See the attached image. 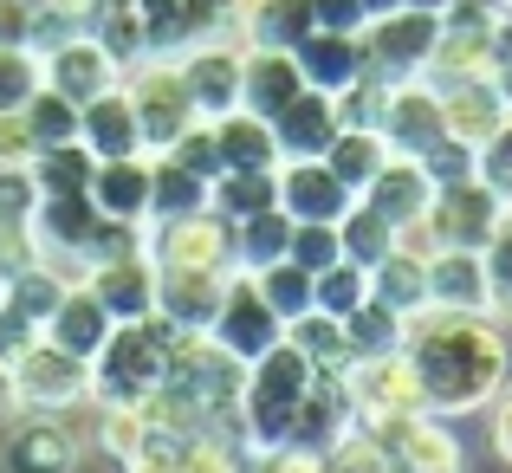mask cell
I'll return each mask as SVG.
<instances>
[{
	"instance_id": "6da1fadb",
	"label": "cell",
	"mask_w": 512,
	"mask_h": 473,
	"mask_svg": "<svg viewBox=\"0 0 512 473\" xmlns=\"http://www.w3.org/2000/svg\"><path fill=\"white\" fill-rule=\"evenodd\" d=\"M402 357L415 363L435 415H474L512 376V324H500L493 312L422 305L415 318H402Z\"/></svg>"
},
{
	"instance_id": "7a4b0ae2",
	"label": "cell",
	"mask_w": 512,
	"mask_h": 473,
	"mask_svg": "<svg viewBox=\"0 0 512 473\" xmlns=\"http://www.w3.org/2000/svg\"><path fill=\"white\" fill-rule=\"evenodd\" d=\"M312 383H318V363L305 357L299 344H273L260 363H247L240 409H234L240 448H247V454L286 448V441H292V422H299V402L312 396Z\"/></svg>"
},
{
	"instance_id": "3957f363",
	"label": "cell",
	"mask_w": 512,
	"mask_h": 473,
	"mask_svg": "<svg viewBox=\"0 0 512 473\" xmlns=\"http://www.w3.org/2000/svg\"><path fill=\"white\" fill-rule=\"evenodd\" d=\"M169 350L175 331L163 318H130L104 337V350L91 357V402H143L169 383Z\"/></svg>"
},
{
	"instance_id": "277c9868",
	"label": "cell",
	"mask_w": 512,
	"mask_h": 473,
	"mask_svg": "<svg viewBox=\"0 0 512 473\" xmlns=\"http://www.w3.org/2000/svg\"><path fill=\"white\" fill-rule=\"evenodd\" d=\"M124 91H130L137 124H143V156H163L175 137H188V130L201 124L175 52H143V59H130L124 65Z\"/></svg>"
},
{
	"instance_id": "5b68a950",
	"label": "cell",
	"mask_w": 512,
	"mask_h": 473,
	"mask_svg": "<svg viewBox=\"0 0 512 473\" xmlns=\"http://www.w3.org/2000/svg\"><path fill=\"white\" fill-rule=\"evenodd\" d=\"M344 396L357 409L363 428H383V422H402V415H422L428 396H422V376L402 350H383V357H350L344 363Z\"/></svg>"
},
{
	"instance_id": "8992f818",
	"label": "cell",
	"mask_w": 512,
	"mask_h": 473,
	"mask_svg": "<svg viewBox=\"0 0 512 473\" xmlns=\"http://www.w3.org/2000/svg\"><path fill=\"white\" fill-rule=\"evenodd\" d=\"M435 46H441V13L409 7V0H402L396 13H376V20L363 26V59H370V72L383 78V85L422 78L428 59H435Z\"/></svg>"
},
{
	"instance_id": "52a82bcc",
	"label": "cell",
	"mask_w": 512,
	"mask_h": 473,
	"mask_svg": "<svg viewBox=\"0 0 512 473\" xmlns=\"http://www.w3.org/2000/svg\"><path fill=\"white\" fill-rule=\"evenodd\" d=\"M7 370H13V389H20V409L72 415V409L91 402V363L72 357V350H59L52 337H33Z\"/></svg>"
},
{
	"instance_id": "ba28073f",
	"label": "cell",
	"mask_w": 512,
	"mask_h": 473,
	"mask_svg": "<svg viewBox=\"0 0 512 473\" xmlns=\"http://www.w3.org/2000/svg\"><path fill=\"white\" fill-rule=\"evenodd\" d=\"M78 467H85L78 409L72 415L20 409L7 422V441H0V473H78Z\"/></svg>"
},
{
	"instance_id": "9c48e42d",
	"label": "cell",
	"mask_w": 512,
	"mask_h": 473,
	"mask_svg": "<svg viewBox=\"0 0 512 473\" xmlns=\"http://www.w3.org/2000/svg\"><path fill=\"white\" fill-rule=\"evenodd\" d=\"M150 260L163 273H234V221L214 208L150 221Z\"/></svg>"
},
{
	"instance_id": "30bf717a",
	"label": "cell",
	"mask_w": 512,
	"mask_h": 473,
	"mask_svg": "<svg viewBox=\"0 0 512 473\" xmlns=\"http://www.w3.org/2000/svg\"><path fill=\"white\" fill-rule=\"evenodd\" d=\"M208 337L227 350L234 363H260L273 344H286V318L260 299L253 273H227V292H221V312H214Z\"/></svg>"
},
{
	"instance_id": "8fae6325",
	"label": "cell",
	"mask_w": 512,
	"mask_h": 473,
	"mask_svg": "<svg viewBox=\"0 0 512 473\" xmlns=\"http://www.w3.org/2000/svg\"><path fill=\"white\" fill-rule=\"evenodd\" d=\"M506 221V201L493 195L480 175H461V182H441L435 188V208H428V227H435L441 247H467V253H487L493 234Z\"/></svg>"
},
{
	"instance_id": "7c38bea8",
	"label": "cell",
	"mask_w": 512,
	"mask_h": 473,
	"mask_svg": "<svg viewBox=\"0 0 512 473\" xmlns=\"http://www.w3.org/2000/svg\"><path fill=\"white\" fill-rule=\"evenodd\" d=\"M376 130L396 156H428L441 137H448V117H441V91L428 78H402V85H383V111H376Z\"/></svg>"
},
{
	"instance_id": "4fadbf2b",
	"label": "cell",
	"mask_w": 512,
	"mask_h": 473,
	"mask_svg": "<svg viewBox=\"0 0 512 473\" xmlns=\"http://www.w3.org/2000/svg\"><path fill=\"white\" fill-rule=\"evenodd\" d=\"M389 454V473H461V441H454L448 415L422 409V415H402V422L370 428Z\"/></svg>"
},
{
	"instance_id": "5bb4252c",
	"label": "cell",
	"mask_w": 512,
	"mask_h": 473,
	"mask_svg": "<svg viewBox=\"0 0 512 473\" xmlns=\"http://www.w3.org/2000/svg\"><path fill=\"white\" fill-rule=\"evenodd\" d=\"M240 52L247 46H234V39H195V46L175 52L182 85L195 98V117H221L240 104Z\"/></svg>"
},
{
	"instance_id": "9a60e30c",
	"label": "cell",
	"mask_w": 512,
	"mask_h": 473,
	"mask_svg": "<svg viewBox=\"0 0 512 473\" xmlns=\"http://www.w3.org/2000/svg\"><path fill=\"white\" fill-rule=\"evenodd\" d=\"M39 65H46V85L65 91L72 104H91L98 91H111L117 78H124V65L104 52L98 33H72V39H59V46H46Z\"/></svg>"
},
{
	"instance_id": "2e32d148",
	"label": "cell",
	"mask_w": 512,
	"mask_h": 473,
	"mask_svg": "<svg viewBox=\"0 0 512 473\" xmlns=\"http://www.w3.org/2000/svg\"><path fill=\"white\" fill-rule=\"evenodd\" d=\"M85 286L104 299V312H111L117 324H130V318H156V286H163V266L150 260V247H137V253H117V260L91 266Z\"/></svg>"
},
{
	"instance_id": "e0dca14e",
	"label": "cell",
	"mask_w": 512,
	"mask_h": 473,
	"mask_svg": "<svg viewBox=\"0 0 512 473\" xmlns=\"http://www.w3.org/2000/svg\"><path fill=\"white\" fill-rule=\"evenodd\" d=\"M441 91V117H448V137L480 150L487 137H500L506 117H512V98L500 78H461V85H435Z\"/></svg>"
},
{
	"instance_id": "ac0fdd59",
	"label": "cell",
	"mask_w": 512,
	"mask_h": 473,
	"mask_svg": "<svg viewBox=\"0 0 512 473\" xmlns=\"http://www.w3.org/2000/svg\"><path fill=\"white\" fill-rule=\"evenodd\" d=\"M299 91H305V72H299V59H292L286 46H247L240 52V111H253V117L273 124Z\"/></svg>"
},
{
	"instance_id": "d6986e66",
	"label": "cell",
	"mask_w": 512,
	"mask_h": 473,
	"mask_svg": "<svg viewBox=\"0 0 512 473\" xmlns=\"http://www.w3.org/2000/svg\"><path fill=\"white\" fill-rule=\"evenodd\" d=\"M279 182V208L292 214V221H344V208L357 195L338 182V175L325 169V156H299V162H279L273 169Z\"/></svg>"
},
{
	"instance_id": "ffe728a7",
	"label": "cell",
	"mask_w": 512,
	"mask_h": 473,
	"mask_svg": "<svg viewBox=\"0 0 512 473\" xmlns=\"http://www.w3.org/2000/svg\"><path fill=\"white\" fill-rule=\"evenodd\" d=\"M78 143H85L98 162L143 156V124H137V104H130L124 78H117L111 91H98L91 104H78Z\"/></svg>"
},
{
	"instance_id": "44dd1931",
	"label": "cell",
	"mask_w": 512,
	"mask_h": 473,
	"mask_svg": "<svg viewBox=\"0 0 512 473\" xmlns=\"http://www.w3.org/2000/svg\"><path fill=\"white\" fill-rule=\"evenodd\" d=\"M150 188H156V156H117V162H98V169H91L85 195L104 221L150 227Z\"/></svg>"
},
{
	"instance_id": "7402d4cb",
	"label": "cell",
	"mask_w": 512,
	"mask_h": 473,
	"mask_svg": "<svg viewBox=\"0 0 512 473\" xmlns=\"http://www.w3.org/2000/svg\"><path fill=\"white\" fill-rule=\"evenodd\" d=\"M357 201H370L389 227H409V221H422V214L435 208V175H428L415 156H389Z\"/></svg>"
},
{
	"instance_id": "603a6c76",
	"label": "cell",
	"mask_w": 512,
	"mask_h": 473,
	"mask_svg": "<svg viewBox=\"0 0 512 473\" xmlns=\"http://www.w3.org/2000/svg\"><path fill=\"white\" fill-rule=\"evenodd\" d=\"M111 331H117V318L104 312V299L85 286V279H78V286L59 292V305H52V318H46V331H39V337H52L59 350H72V357L91 363V357L104 350V337H111Z\"/></svg>"
},
{
	"instance_id": "cb8c5ba5",
	"label": "cell",
	"mask_w": 512,
	"mask_h": 473,
	"mask_svg": "<svg viewBox=\"0 0 512 473\" xmlns=\"http://www.w3.org/2000/svg\"><path fill=\"white\" fill-rule=\"evenodd\" d=\"M338 98L331 91H312L305 85L286 111L273 117V137H279V162H299V156H325L331 137H338Z\"/></svg>"
},
{
	"instance_id": "d4e9b609",
	"label": "cell",
	"mask_w": 512,
	"mask_h": 473,
	"mask_svg": "<svg viewBox=\"0 0 512 473\" xmlns=\"http://www.w3.org/2000/svg\"><path fill=\"white\" fill-rule=\"evenodd\" d=\"M428 305H448V312H493L487 253L441 247L435 260H428Z\"/></svg>"
},
{
	"instance_id": "484cf974",
	"label": "cell",
	"mask_w": 512,
	"mask_h": 473,
	"mask_svg": "<svg viewBox=\"0 0 512 473\" xmlns=\"http://www.w3.org/2000/svg\"><path fill=\"white\" fill-rule=\"evenodd\" d=\"M292 59H299L305 85L331 91V98L370 72V59H363V33H305L299 46H292Z\"/></svg>"
},
{
	"instance_id": "4316f807",
	"label": "cell",
	"mask_w": 512,
	"mask_h": 473,
	"mask_svg": "<svg viewBox=\"0 0 512 473\" xmlns=\"http://www.w3.org/2000/svg\"><path fill=\"white\" fill-rule=\"evenodd\" d=\"M221 292H227V273H163L156 318L169 331H208L214 312H221Z\"/></svg>"
},
{
	"instance_id": "83f0119b",
	"label": "cell",
	"mask_w": 512,
	"mask_h": 473,
	"mask_svg": "<svg viewBox=\"0 0 512 473\" xmlns=\"http://www.w3.org/2000/svg\"><path fill=\"white\" fill-rule=\"evenodd\" d=\"M208 130H214V150H221V175L227 169H279V137L266 117L234 104V111L208 117Z\"/></svg>"
},
{
	"instance_id": "f1b7e54d",
	"label": "cell",
	"mask_w": 512,
	"mask_h": 473,
	"mask_svg": "<svg viewBox=\"0 0 512 473\" xmlns=\"http://www.w3.org/2000/svg\"><path fill=\"white\" fill-rule=\"evenodd\" d=\"M370 299L389 305L396 318H415L428 305V260H415V253L389 247V260L370 266Z\"/></svg>"
},
{
	"instance_id": "f546056e",
	"label": "cell",
	"mask_w": 512,
	"mask_h": 473,
	"mask_svg": "<svg viewBox=\"0 0 512 473\" xmlns=\"http://www.w3.org/2000/svg\"><path fill=\"white\" fill-rule=\"evenodd\" d=\"M389 156H396V150L383 143V130H357V124H344L338 137H331V150H325V169L338 175L350 195H363V188L376 182V169H383Z\"/></svg>"
},
{
	"instance_id": "4dcf8cb0",
	"label": "cell",
	"mask_w": 512,
	"mask_h": 473,
	"mask_svg": "<svg viewBox=\"0 0 512 473\" xmlns=\"http://www.w3.org/2000/svg\"><path fill=\"white\" fill-rule=\"evenodd\" d=\"M292 247V214L286 208H260L247 221H234V273H260V266L286 260Z\"/></svg>"
},
{
	"instance_id": "1f68e13d",
	"label": "cell",
	"mask_w": 512,
	"mask_h": 473,
	"mask_svg": "<svg viewBox=\"0 0 512 473\" xmlns=\"http://www.w3.org/2000/svg\"><path fill=\"white\" fill-rule=\"evenodd\" d=\"M214 208V182H201L195 169L156 156V188H150V221H175V214H201Z\"/></svg>"
},
{
	"instance_id": "d6a6232c",
	"label": "cell",
	"mask_w": 512,
	"mask_h": 473,
	"mask_svg": "<svg viewBox=\"0 0 512 473\" xmlns=\"http://www.w3.org/2000/svg\"><path fill=\"white\" fill-rule=\"evenodd\" d=\"M253 286H260V299L273 305L286 324L305 318V312H318V273H305V266H292V260L260 266V273H253Z\"/></svg>"
},
{
	"instance_id": "836d02e7",
	"label": "cell",
	"mask_w": 512,
	"mask_h": 473,
	"mask_svg": "<svg viewBox=\"0 0 512 473\" xmlns=\"http://www.w3.org/2000/svg\"><path fill=\"white\" fill-rule=\"evenodd\" d=\"M260 208H279L273 169H227V175H214V214L247 221V214H260Z\"/></svg>"
},
{
	"instance_id": "e575fe53",
	"label": "cell",
	"mask_w": 512,
	"mask_h": 473,
	"mask_svg": "<svg viewBox=\"0 0 512 473\" xmlns=\"http://www.w3.org/2000/svg\"><path fill=\"white\" fill-rule=\"evenodd\" d=\"M338 247H344V260L376 266V260H389V247H396V227H389L370 201H350L344 221H338Z\"/></svg>"
},
{
	"instance_id": "d590c367",
	"label": "cell",
	"mask_w": 512,
	"mask_h": 473,
	"mask_svg": "<svg viewBox=\"0 0 512 473\" xmlns=\"http://www.w3.org/2000/svg\"><path fill=\"white\" fill-rule=\"evenodd\" d=\"M91 169H98V156H91L85 143H59V150H39L33 156L39 195H85V188H91Z\"/></svg>"
},
{
	"instance_id": "8d00e7d4",
	"label": "cell",
	"mask_w": 512,
	"mask_h": 473,
	"mask_svg": "<svg viewBox=\"0 0 512 473\" xmlns=\"http://www.w3.org/2000/svg\"><path fill=\"white\" fill-rule=\"evenodd\" d=\"M26 130H33V143L39 150H59V143H78V104L65 98V91H52V85H39L33 98H26Z\"/></svg>"
},
{
	"instance_id": "74e56055",
	"label": "cell",
	"mask_w": 512,
	"mask_h": 473,
	"mask_svg": "<svg viewBox=\"0 0 512 473\" xmlns=\"http://www.w3.org/2000/svg\"><path fill=\"white\" fill-rule=\"evenodd\" d=\"M286 344H299L305 357L318 363V370H344V363H350L344 318H331V312H305V318H292V324H286Z\"/></svg>"
},
{
	"instance_id": "f35d334b",
	"label": "cell",
	"mask_w": 512,
	"mask_h": 473,
	"mask_svg": "<svg viewBox=\"0 0 512 473\" xmlns=\"http://www.w3.org/2000/svg\"><path fill=\"white\" fill-rule=\"evenodd\" d=\"M344 344L350 357H383V350H402V318L389 312V305H357V312L344 318Z\"/></svg>"
},
{
	"instance_id": "ab89813d",
	"label": "cell",
	"mask_w": 512,
	"mask_h": 473,
	"mask_svg": "<svg viewBox=\"0 0 512 473\" xmlns=\"http://www.w3.org/2000/svg\"><path fill=\"white\" fill-rule=\"evenodd\" d=\"M357 305H370V266H357V260L325 266V273H318V312L350 318Z\"/></svg>"
},
{
	"instance_id": "60d3db41",
	"label": "cell",
	"mask_w": 512,
	"mask_h": 473,
	"mask_svg": "<svg viewBox=\"0 0 512 473\" xmlns=\"http://www.w3.org/2000/svg\"><path fill=\"white\" fill-rule=\"evenodd\" d=\"M46 85V65L33 46H0V111H26V98Z\"/></svg>"
},
{
	"instance_id": "b9f144b4",
	"label": "cell",
	"mask_w": 512,
	"mask_h": 473,
	"mask_svg": "<svg viewBox=\"0 0 512 473\" xmlns=\"http://www.w3.org/2000/svg\"><path fill=\"white\" fill-rule=\"evenodd\" d=\"M292 266H305V273H325V266L344 260L338 247V221H292V247H286Z\"/></svg>"
},
{
	"instance_id": "7bdbcfd3",
	"label": "cell",
	"mask_w": 512,
	"mask_h": 473,
	"mask_svg": "<svg viewBox=\"0 0 512 473\" xmlns=\"http://www.w3.org/2000/svg\"><path fill=\"white\" fill-rule=\"evenodd\" d=\"M487 279H493V318L512 324V208H506L500 234H493V247H487Z\"/></svg>"
},
{
	"instance_id": "ee69618b",
	"label": "cell",
	"mask_w": 512,
	"mask_h": 473,
	"mask_svg": "<svg viewBox=\"0 0 512 473\" xmlns=\"http://www.w3.org/2000/svg\"><path fill=\"white\" fill-rule=\"evenodd\" d=\"M163 156H169V162H182V169H195L201 182H214V175H221V150H214V130H208V117H201V124L188 130V137H175Z\"/></svg>"
},
{
	"instance_id": "f6af8a7d",
	"label": "cell",
	"mask_w": 512,
	"mask_h": 473,
	"mask_svg": "<svg viewBox=\"0 0 512 473\" xmlns=\"http://www.w3.org/2000/svg\"><path fill=\"white\" fill-rule=\"evenodd\" d=\"M33 208H39L33 162L26 169H0V221H33Z\"/></svg>"
},
{
	"instance_id": "bcb514c9",
	"label": "cell",
	"mask_w": 512,
	"mask_h": 473,
	"mask_svg": "<svg viewBox=\"0 0 512 473\" xmlns=\"http://www.w3.org/2000/svg\"><path fill=\"white\" fill-rule=\"evenodd\" d=\"M117 473H182V435H150Z\"/></svg>"
},
{
	"instance_id": "7dc6e473",
	"label": "cell",
	"mask_w": 512,
	"mask_h": 473,
	"mask_svg": "<svg viewBox=\"0 0 512 473\" xmlns=\"http://www.w3.org/2000/svg\"><path fill=\"white\" fill-rule=\"evenodd\" d=\"M415 162L435 175V188H441V182H461V175H474V150H467V143H454V137H441L435 150L415 156Z\"/></svg>"
},
{
	"instance_id": "c3c4849f",
	"label": "cell",
	"mask_w": 512,
	"mask_h": 473,
	"mask_svg": "<svg viewBox=\"0 0 512 473\" xmlns=\"http://www.w3.org/2000/svg\"><path fill=\"white\" fill-rule=\"evenodd\" d=\"M33 156H39V143H33V130H26V117L0 111V169H26Z\"/></svg>"
},
{
	"instance_id": "681fc988",
	"label": "cell",
	"mask_w": 512,
	"mask_h": 473,
	"mask_svg": "<svg viewBox=\"0 0 512 473\" xmlns=\"http://www.w3.org/2000/svg\"><path fill=\"white\" fill-rule=\"evenodd\" d=\"M312 20L318 33H363L370 13H363V0H312Z\"/></svg>"
},
{
	"instance_id": "f907efd6",
	"label": "cell",
	"mask_w": 512,
	"mask_h": 473,
	"mask_svg": "<svg viewBox=\"0 0 512 473\" xmlns=\"http://www.w3.org/2000/svg\"><path fill=\"white\" fill-rule=\"evenodd\" d=\"M0 46H33V0H0Z\"/></svg>"
},
{
	"instance_id": "816d5d0a",
	"label": "cell",
	"mask_w": 512,
	"mask_h": 473,
	"mask_svg": "<svg viewBox=\"0 0 512 473\" xmlns=\"http://www.w3.org/2000/svg\"><path fill=\"white\" fill-rule=\"evenodd\" d=\"M487 415H493V454L512 467V376H506V389L487 402Z\"/></svg>"
},
{
	"instance_id": "f5cc1de1",
	"label": "cell",
	"mask_w": 512,
	"mask_h": 473,
	"mask_svg": "<svg viewBox=\"0 0 512 473\" xmlns=\"http://www.w3.org/2000/svg\"><path fill=\"white\" fill-rule=\"evenodd\" d=\"M20 415V389H13V370L0 363V422H13Z\"/></svg>"
},
{
	"instance_id": "db71d44e",
	"label": "cell",
	"mask_w": 512,
	"mask_h": 473,
	"mask_svg": "<svg viewBox=\"0 0 512 473\" xmlns=\"http://www.w3.org/2000/svg\"><path fill=\"white\" fill-rule=\"evenodd\" d=\"M402 7V0H363V13H370V20H376V13H396Z\"/></svg>"
},
{
	"instance_id": "11a10c76",
	"label": "cell",
	"mask_w": 512,
	"mask_h": 473,
	"mask_svg": "<svg viewBox=\"0 0 512 473\" xmlns=\"http://www.w3.org/2000/svg\"><path fill=\"white\" fill-rule=\"evenodd\" d=\"M0 305H7V273H0Z\"/></svg>"
}]
</instances>
